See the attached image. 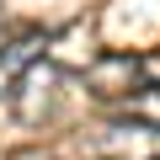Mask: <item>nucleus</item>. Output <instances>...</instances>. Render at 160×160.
Listing matches in <instances>:
<instances>
[{"instance_id":"1","label":"nucleus","mask_w":160,"mask_h":160,"mask_svg":"<svg viewBox=\"0 0 160 160\" xmlns=\"http://www.w3.org/2000/svg\"><path fill=\"white\" fill-rule=\"evenodd\" d=\"M38 48H43V32H27V38H16L11 48H0V96H6V91L16 86V75L38 59Z\"/></svg>"},{"instance_id":"2","label":"nucleus","mask_w":160,"mask_h":160,"mask_svg":"<svg viewBox=\"0 0 160 160\" xmlns=\"http://www.w3.org/2000/svg\"><path fill=\"white\" fill-rule=\"evenodd\" d=\"M118 112L133 118V123H155V128H160V86H139V91H128V96L118 102Z\"/></svg>"}]
</instances>
